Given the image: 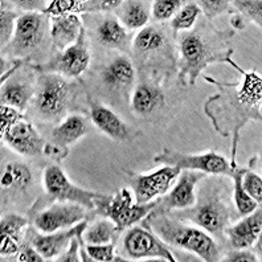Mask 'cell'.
I'll return each instance as SVG.
<instances>
[{
	"mask_svg": "<svg viewBox=\"0 0 262 262\" xmlns=\"http://www.w3.org/2000/svg\"><path fill=\"white\" fill-rule=\"evenodd\" d=\"M243 188L245 189L246 193L254 200L258 205L262 203V179L257 172L249 168H245L241 178Z\"/></svg>",
	"mask_w": 262,
	"mask_h": 262,
	"instance_id": "d590c367",
	"label": "cell"
},
{
	"mask_svg": "<svg viewBox=\"0 0 262 262\" xmlns=\"http://www.w3.org/2000/svg\"><path fill=\"white\" fill-rule=\"evenodd\" d=\"M233 49L223 48L220 41L216 42L209 37L204 38L200 33L192 32L180 38V85H195L198 77L208 65L216 62H227L236 71L244 73L238 65L232 60Z\"/></svg>",
	"mask_w": 262,
	"mask_h": 262,
	"instance_id": "3957f363",
	"label": "cell"
},
{
	"mask_svg": "<svg viewBox=\"0 0 262 262\" xmlns=\"http://www.w3.org/2000/svg\"><path fill=\"white\" fill-rule=\"evenodd\" d=\"M21 244L16 241L12 237H2V244H0V254L2 256H13L17 254Z\"/></svg>",
	"mask_w": 262,
	"mask_h": 262,
	"instance_id": "f6af8a7d",
	"label": "cell"
},
{
	"mask_svg": "<svg viewBox=\"0 0 262 262\" xmlns=\"http://www.w3.org/2000/svg\"><path fill=\"white\" fill-rule=\"evenodd\" d=\"M19 13L16 11H11L8 8H2L0 11V44L2 47H7L10 42L11 37L15 35L16 29V21L19 19Z\"/></svg>",
	"mask_w": 262,
	"mask_h": 262,
	"instance_id": "836d02e7",
	"label": "cell"
},
{
	"mask_svg": "<svg viewBox=\"0 0 262 262\" xmlns=\"http://www.w3.org/2000/svg\"><path fill=\"white\" fill-rule=\"evenodd\" d=\"M123 248L133 259L160 258L163 261L176 262L175 256L167 248L164 241L146 225L128 229L123 237Z\"/></svg>",
	"mask_w": 262,
	"mask_h": 262,
	"instance_id": "8fae6325",
	"label": "cell"
},
{
	"mask_svg": "<svg viewBox=\"0 0 262 262\" xmlns=\"http://www.w3.org/2000/svg\"><path fill=\"white\" fill-rule=\"evenodd\" d=\"M74 85L57 73H41L36 82L33 105L44 119L55 121L64 115L73 96Z\"/></svg>",
	"mask_w": 262,
	"mask_h": 262,
	"instance_id": "277c9868",
	"label": "cell"
},
{
	"mask_svg": "<svg viewBox=\"0 0 262 262\" xmlns=\"http://www.w3.org/2000/svg\"><path fill=\"white\" fill-rule=\"evenodd\" d=\"M196 4L207 19H214L216 16H220L227 12H236L228 0H200V2H196Z\"/></svg>",
	"mask_w": 262,
	"mask_h": 262,
	"instance_id": "8d00e7d4",
	"label": "cell"
},
{
	"mask_svg": "<svg viewBox=\"0 0 262 262\" xmlns=\"http://www.w3.org/2000/svg\"><path fill=\"white\" fill-rule=\"evenodd\" d=\"M202 13L196 2H188L176 12L175 16L171 20V28L173 29V32H179V31H187L191 29L195 26L196 20H198L199 15Z\"/></svg>",
	"mask_w": 262,
	"mask_h": 262,
	"instance_id": "f546056e",
	"label": "cell"
},
{
	"mask_svg": "<svg viewBox=\"0 0 262 262\" xmlns=\"http://www.w3.org/2000/svg\"><path fill=\"white\" fill-rule=\"evenodd\" d=\"M28 225V219L16 213L6 214L0 223V237H12L21 243L23 232Z\"/></svg>",
	"mask_w": 262,
	"mask_h": 262,
	"instance_id": "1f68e13d",
	"label": "cell"
},
{
	"mask_svg": "<svg viewBox=\"0 0 262 262\" xmlns=\"http://www.w3.org/2000/svg\"><path fill=\"white\" fill-rule=\"evenodd\" d=\"M123 2L121 0H94L86 2V12H99V11H112L119 8Z\"/></svg>",
	"mask_w": 262,
	"mask_h": 262,
	"instance_id": "7bdbcfd3",
	"label": "cell"
},
{
	"mask_svg": "<svg viewBox=\"0 0 262 262\" xmlns=\"http://www.w3.org/2000/svg\"><path fill=\"white\" fill-rule=\"evenodd\" d=\"M86 248L85 245V241L82 238V233L78 234V236H74L72 238L71 244L68 246V250L64 253V254H61L56 258V261L58 262H78L81 261V257L78 254L80 250H83Z\"/></svg>",
	"mask_w": 262,
	"mask_h": 262,
	"instance_id": "ab89813d",
	"label": "cell"
},
{
	"mask_svg": "<svg viewBox=\"0 0 262 262\" xmlns=\"http://www.w3.org/2000/svg\"><path fill=\"white\" fill-rule=\"evenodd\" d=\"M205 176H207V173L202 172V171L182 169L179 176H178V182H176L175 187L166 196H160L158 199L155 209L168 213L173 209H186V208L195 205V188L198 183L204 179Z\"/></svg>",
	"mask_w": 262,
	"mask_h": 262,
	"instance_id": "5bb4252c",
	"label": "cell"
},
{
	"mask_svg": "<svg viewBox=\"0 0 262 262\" xmlns=\"http://www.w3.org/2000/svg\"><path fill=\"white\" fill-rule=\"evenodd\" d=\"M180 219H186L200 227L212 236H223L225 227L229 221V212L219 196H209L198 205L186 208L182 213H178Z\"/></svg>",
	"mask_w": 262,
	"mask_h": 262,
	"instance_id": "30bf717a",
	"label": "cell"
},
{
	"mask_svg": "<svg viewBox=\"0 0 262 262\" xmlns=\"http://www.w3.org/2000/svg\"><path fill=\"white\" fill-rule=\"evenodd\" d=\"M3 142L23 157H37L44 151V139L27 119L16 122L2 134Z\"/></svg>",
	"mask_w": 262,
	"mask_h": 262,
	"instance_id": "e0dca14e",
	"label": "cell"
},
{
	"mask_svg": "<svg viewBox=\"0 0 262 262\" xmlns=\"http://www.w3.org/2000/svg\"><path fill=\"white\" fill-rule=\"evenodd\" d=\"M229 24L232 26V28L237 29V31H243L246 27V21L243 16H241L238 12L232 13V16L229 19Z\"/></svg>",
	"mask_w": 262,
	"mask_h": 262,
	"instance_id": "bcb514c9",
	"label": "cell"
},
{
	"mask_svg": "<svg viewBox=\"0 0 262 262\" xmlns=\"http://www.w3.org/2000/svg\"><path fill=\"white\" fill-rule=\"evenodd\" d=\"M180 171L179 167L164 166L150 173L127 172L128 183L135 196V204H146L166 195L172 183L178 179Z\"/></svg>",
	"mask_w": 262,
	"mask_h": 262,
	"instance_id": "9c48e42d",
	"label": "cell"
},
{
	"mask_svg": "<svg viewBox=\"0 0 262 262\" xmlns=\"http://www.w3.org/2000/svg\"><path fill=\"white\" fill-rule=\"evenodd\" d=\"M164 106V92L151 83H141L131 97V107L137 114L148 115Z\"/></svg>",
	"mask_w": 262,
	"mask_h": 262,
	"instance_id": "7402d4cb",
	"label": "cell"
},
{
	"mask_svg": "<svg viewBox=\"0 0 262 262\" xmlns=\"http://www.w3.org/2000/svg\"><path fill=\"white\" fill-rule=\"evenodd\" d=\"M36 85L19 80L16 77H10L2 83V105L12 106L15 109L24 112L28 107L29 101L35 96Z\"/></svg>",
	"mask_w": 262,
	"mask_h": 262,
	"instance_id": "44dd1931",
	"label": "cell"
},
{
	"mask_svg": "<svg viewBox=\"0 0 262 262\" xmlns=\"http://www.w3.org/2000/svg\"><path fill=\"white\" fill-rule=\"evenodd\" d=\"M166 44V35L159 27L148 26L142 28L135 35L133 47L139 55H150L154 52L160 51Z\"/></svg>",
	"mask_w": 262,
	"mask_h": 262,
	"instance_id": "4316f807",
	"label": "cell"
},
{
	"mask_svg": "<svg viewBox=\"0 0 262 262\" xmlns=\"http://www.w3.org/2000/svg\"><path fill=\"white\" fill-rule=\"evenodd\" d=\"M154 162L166 164V166L179 167L180 169L202 171L207 175H224L229 178L237 167L232 166L230 162H228L223 155L214 151L191 155V154H183L179 151L163 148L162 152L154 158Z\"/></svg>",
	"mask_w": 262,
	"mask_h": 262,
	"instance_id": "8992f818",
	"label": "cell"
},
{
	"mask_svg": "<svg viewBox=\"0 0 262 262\" xmlns=\"http://www.w3.org/2000/svg\"><path fill=\"white\" fill-rule=\"evenodd\" d=\"M86 12V2L76 0H53L49 2L42 11L47 16H61V15H78Z\"/></svg>",
	"mask_w": 262,
	"mask_h": 262,
	"instance_id": "4dcf8cb0",
	"label": "cell"
},
{
	"mask_svg": "<svg viewBox=\"0 0 262 262\" xmlns=\"http://www.w3.org/2000/svg\"><path fill=\"white\" fill-rule=\"evenodd\" d=\"M86 217V208L77 203L56 202L44 211L35 214L36 229L42 233H53L78 224Z\"/></svg>",
	"mask_w": 262,
	"mask_h": 262,
	"instance_id": "7c38bea8",
	"label": "cell"
},
{
	"mask_svg": "<svg viewBox=\"0 0 262 262\" xmlns=\"http://www.w3.org/2000/svg\"><path fill=\"white\" fill-rule=\"evenodd\" d=\"M262 230V211L258 207L252 213L244 216L240 223L225 229L234 249H248L254 245Z\"/></svg>",
	"mask_w": 262,
	"mask_h": 262,
	"instance_id": "ac0fdd59",
	"label": "cell"
},
{
	"mask_svg": "<svg viewBox=\"0 0 262 262\" xmlns=\"http://www.w3.org/2000/svg\"><path fill=\"white\" fill-rule=\"evenodd\" d=\"M101 77L109 88L128 86L134 82V65L128 57L119 56L114 58L107 67L103 68Z\"/></svg>",
	"mask_w": 262,
	"mask_h": 262,
	"instance_id": "cb8c5ba5",
	"label": "cell"
},
{
	"mask_svg": "<svg viewBox=\"0 0 262 262\" xmlns=\"http://www.w3.org/2000/svg\"><path fill=\"white\" fill-rule=\"evenodd\" d=\"M89 133L88 118L82 114H73L65 117L53 130H52V143L57 144L62 148H69V146L78 142L83 135Z\"/></svg>",
	"mask_w": 262,
	"mask_h": 262,
	"instance_id": "ffe728a7",
	"label": "cell"
},
{
	"mask_svg": "<svg viewBox=\"0 0 262 262\" xmlns=\"http://www.w3.org/2000/svg\"><path fill=\"white\" fill-rule=\"evenodd\" d=\"M99 42L107 48L127 51L131 44V37L127 29L122 26L115 17H106L99 23L97 28Z\"/></svg>",
	"mask_w": 262,
	"mask_h": 262,
	"instance_id": "603a6c76",
	"label": "cell"
},
{
	"mask_svg": "<svg viewBox=\"0 0 262 262\" xmlns=\"http://www.w3.org/2000/svg\"><path fill=\"white\" fill-rule=\"evenodd\" d=\"M86 252L93 259V262H126L125 258L115 256L114 244H103V245H86Z\"/></svg>",
	"mask_w": 262,
	"mask_h": 262,
	"instance_id": "74e56055",
	"label": "cell"
},
{
	"mask_svg": "<svg viewBox=\"0 0 262 262\" xmlns=\"http://www.w3.org/2000/svg\"><path fill=\"white\" fill-rule=\"evenodd\" d=\"M118 232L117 225L110 219L97 221L93 225L83 230L82 238L89 245H103L113 243L114 234Z\"/></svg>",
	"mask_w": 262,
	"mask_h": 262,
	"instance_id": "83f0119b",
	"label": "cell"
},
{
	"mask_svg": "<svg viewBox=\"0 0 262 262\" xmlns=\"http://www.w3.org/2000/svg\"><path fill=\"white\" fill-rule=\"evenodd\" d=\"M42 184L47 195L56 202H71L82 205L88 211L96 209V199L98 192L88 191L74 186L57 164H51L44 169Z\"/></svg>",
	"mask_w": 262,
	"mask_h": 262,
	"instance_id": "ba28073f",
	"label": "cell"
},
{
	"mask_svg": "<svg viewBox=\"0 0 262 262\" xmlns=\"http://www.w3.org/2000/svg\"><path fill=\"white\" fill-rule=\"evenodd\" d=\"M44 154L56 163H61L69 155V148H62L52 142H47L44 146Z\"/></svg>",
	"mask_w": 262,
	"mask_h": 262,
	"instance_id": "ee69618b",
	"label": "cell"
},
{
	"mask_svg": "<svg viewBox=\"0 0 262 262\" xmlns=\"http://www.w3.org/2000/svg\"><path fill=\"white\" fill-rule=\"evenodd\" d=\"M21 119H26V115L23 114V112L15 109L12 106L2 105V107H0V130H2V134H4L11 126L21 121Z\"/></svg>",
	"mask_w": 262,
	"mask_h": 262,
	"instance_id": "f35d334b",
	"label": "cell"
},
{
	"mask_svg": "<svg viewBox=\"0 0 262 262\" xmlns=\"http://www.w3.org/2000/svg\"><path fill=\"white\" fill-rule=\"evenodd\" d=\"M32 183V172L27 164L20 162H10L2 173L0 184L3 189H13L16 192H26Z\"/></svg>",
	"mask_w": 262,
	"mask_h": 262,
	"instance_id": "484cf974",
	"label": "cell"
},
{
	"mask_svg": "<svg viewBox=\"0 0 262 262\" xmlns=\"http://www.w3.org/2000/svg\"><path fill=\"white\" fill-rule=\"evenodd\" d=\"M48 19L42 12H24L16 21L11 48L15 53L26 55L40 47L48 31Z\"/></svg>",
	"mask_w": 262,
	"mask_h": 262,
	"instance_id": "4fadbf2b",
	"label": "cell"
},
{
	"mask_svg": "<svg viewBox=\"0 0 262 262\" xmlns=\"http://www.w3.org/2000/svg\"><path fill=\"white\" fill-rule=\"evenodd\" d=\"M157 203L158 199L146 204H133L131 192L127 188H121L115 195L99 193L96 199L94 211L110 219L117 225L118 232H121L143 220L157 207Z\"/></svg>",
	"mask_w": 262,
	"mask_h": 262,
	"instance_id": "5b68a950",
	"label": "cell"
},
{
	"mask_svg": "<svg viewBox=\"0 0 262 262\" xmlns=\"http://www.w3.org/2000/svg\"><path fill=\"white\" fill-rule=\"evenodd\" d=\"M16 259L20 262H42L44 257L37 252L35 246L31 243H26L20 245V249L16 254Z\"/></svg>",
	"mask_w": 262,
	"mask_h": 262,
	"instance_id": "60d3db41",
	"label": "cell"
},
{
	"mask_svg": "<svg viewBox=\"0 0 262 262\" xmlns=\"http://www.w3.org/2000/svg\"><path fill=\"white\" fill-rule=\"evenodd\" d=\"M118 17L126 29H142L150 20V7L146 2H123L119 7Z\"/></svg>",
	"mask_w": 262,
	"mask_h": 262,
	"instance_id": "d4e9b609",
	"label": "cell"
},
{
	"mask_svg": "<svg viewBox=\"0 0 262 262\" xmlns=\"http://www.w3.org/2000/svg\"><path fill=\"white\" fill-rule=\"evenodd\" d=\"M90 64V49L88 44L85 27L81 31L78 40L72 47L60 52L48 62L33 67L40 73H57L67 78H78L86 71Z\"/></svg>",
	"mask_w": 262,
	"mask_h": 262,
	"instance_id": "52a82bcc",
	"label": "cell"
},
{
	"mask_svg": "<svg viewBox=\"0 0 262 262\" xmlns=\"http://www.w3.org/2000/svg\"><path fill=\"white\" fill-rule=\"evenodd\" d=\"M220 261L225 262H257L259 261V258H257V256L254 253L249 252L248 249H236L232 250L224 257V258H220Z\"/></svg>",
	"mask_w": 262,
	"mask_h": 262,
	"instance_id": "b9f144b4",
	"label": "cell"
},
{
	"mask_svg": "<svg viewBox=\"0 0 262 262\" xmlns=\"http://www.w3.org/2000/svg\"><path fill=\"white\" fill-rule=\"evenodd\" d=\"M238 82H221L209 76L204 80L214 85L219 93L205 101L204 113L221 137L232 139L230 164L236 167L237 144L244 126L262 119V77L256 71L244 72Z\"/></svg>",
	"mask_w": 262,
	"mask_h": 262,
	"instance_id": "6da1fadb",
	"label": "cell"
},
{
	"mask_svg": "<svg viewBox=\"0 0 262 262\" xmlns=\"http://www.w3.org/2000/svg\"><path fill=\"white\" fill-rule=\"evenodd\" d=\"M86 227L88 223L82 220L72 228H68L65 230H61V232L57 230L53 233H42V232L38 233L37 230H35L33 228H29L26 232V236L28 238V243L32 244L45 259H49L57 257L67 246H69L72 238L74 236L83 233V230L86 229Z\"/></svg>",
	"mask_w": 262,
	"mask_h": 262,
	"instance_id": "9a60e30c",
	"label": "cell"
},
{
	"mask_svg": "<svg viewBox=\"0 0 262 262\" xmlns=\"http://www.w3.org/2000/svg\"><path fill=\"white\" fill-rule=\"evenodd\" d=\"M245 171V168H238L236 167L234 172L232 173V179L234 183V189H233V199L234 204H236L237 211L241 216H246V214L252 213L253 211H256L257 208L259 207L252 198H250L248 193H246L245 189L243 188V183H241V178H243V173Z\"/></svg>",
	"mask_w": 262,
	"mask_h": 262,
	"instance_id": "f1b7e54d",
	"label": "cell"
},
{
	"mask_svg": "<svg viewBox=\"0 0 262 262\" xmlns=\"http://www.w3.org/2000/svg\"><path fill=\"white\" fill-rule=\"evenodd\" d=\"M86 102L89 106L90 119L93 125L102 131L103 134L118 142H130L137 137L134 130L128 127L110 107L97 102L90 94L86 96Z\"/></svg>",
	"mask_w": 262,
	"mask_h": 262,
	"instance_id": "2e32d148",
	"label": "cell"
},
{
	"mask_svg": "<svg viewBox=\"0 0 262 262\" xmlns=\"http://www.w3.org/2000/svg\"><path fill=\"white\" fill-rule=\"evenodd\" d=\"M143 225L171 246L188 250L205 262L220 261V250L216 241L204 229L195 225L183 224L182 221L167 216L164 212L152 211L143 219Z\"/></svg>",
	"mask_w": 262,
	"mask_h": 262,
	"instance_id": "7a4b0ae2",
	"label": "cell"
},
{
	"mask_svg": "<svg viewBox=\"0 0 262 262\" xmlns=\"http://www.w3.org/2000/svg\"><path fill=\"white\" fill-rule=\"evenodd\" d=\"M187 2L183 0H157L152 3V16L157 21H166L176 15Z\"/></svg>",
	"mask_w": 262,
	"mask_h": 262,
	"instance_id": "e575fe53",
	"label": "cell"
},
{
	"mask_svg": "<svg viewBox=\"0 0 262 262\" xmlns=\"http://www.w3.org/2000/svg\"><path fill=\"white\" fill-rule=\"evenodd\" d=\"M83 24L78 15L51 17V38L53 49L62 52L78 40Z\"/></svg>",
	"mask_w": 262,
	"mask_h": 262,
	"instance_id": "d6986e66",
	"label": "cell"
},
{
	"mask_svg": "<svg viewBox=\"0 0 262 262\" xmlns=\"http://www.w3.org/2000/svg\"><path fill=\"white\" fill-rule=\"evenodd\" d=\"M230 6L245 19V21L256 23L258 28L262 27V2L261 0H234Z\"/></svg>",
	"mask_w": 262,
	"mask_h": 262,
	"instance_id": "d6a6232c",
	"label": "cell"
}]
</instances>
